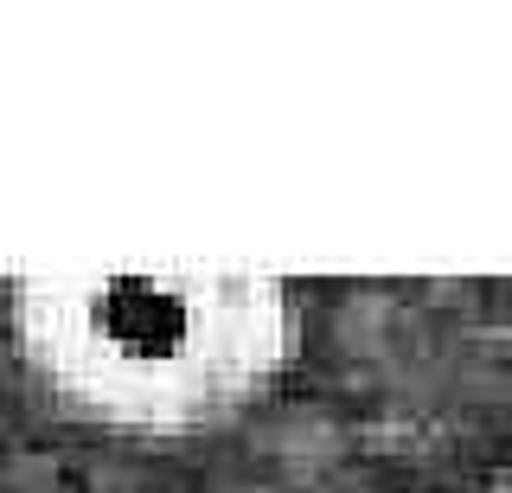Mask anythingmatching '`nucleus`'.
I'll use <instances>...</instances> for the list:
<instances>
[{
    "label": "nucleus",
    "instance_id": "obj_1",
    "mask_svg": "<svg viewBox=\"0 0 512 493\" xmlns=\"http://www.w3.org/2000/svg\"><path fill=\"white\" fill-rule=\"evenodd\" d=\"M13 346L64 417L141 442L212 436L282 385L301 295L256 269L39 276L7 301Z\"/></svg>",
    "mask_w": 512,
    "mask_h": 493
},
{
    "label": "nucleus",
    "instance_id": "obj_2",
    "mask_svg": "<svg viewBox=\"0 0 512 493\" xmlns=\"http://www.w3.org/2000/svg\"><path fill=\"white\" fill-rule=\"evenodd\" d=\"M480 493H512V461H506V468H500V474H493V481H487V487H480Z\"/></svg>",
    "mask_w": 512,
    "mask_h": 493
}]
</instances>
